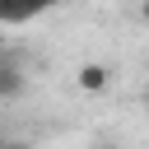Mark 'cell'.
<instances>
[{
  "label": "cell",
  "instance_id": "4",
  "mask_svg": "<svg viewBox=\"0 0 149 149\" xmlns=\"http://www.w3.org/2000/svg\"><path fill=\"white\" fill-rule=\"evenodd\" d=\"M140 19H144V23H149V0H140Z\"/></svg>",
  "mask_w": 149,
  "mask_h": 149
},
{
  "label": "cell",
  "instance_id": "6",
  "mask_svg": "<svg viewBox=\"0 0 149 149\" xmlns=\"http://www.w3.org/2000/svg\"><path fill=\"white\" fill-rule=\"evenodd\" d=\"M0 144H5V135H0Z\"/></svg>",
  "mask_w": 149,
  "mask_h": 149
},
{
  "label": "cell",
  "instance_id": "2",
  "mask_svg": "<svg viewBox=\"0 0 149 149\" xmlns=\"http://www.w3.org/2000/svg\"><path fill=\"white\" fill-rule=\"evenodd\" d=\"M74 88L98 98V93H107V88H112V70H107L102 61H84V65L74 70Z\"/></svg>",
  "mask_w": 149,
  "mask_h": 149
},
{
  "label": "cell",
  "instance_id": "5",
  "mask_svg": "<svg viewBox=\"0 0 149 149\" xmlns=\"http://www.w3.org/2000/svg\"><path fill=\"white\" fill-rule=\"evenodd\" d=\"M0 56H5V42H0Z\"/></svg>",
  "mask_w": 149,
  "mask_h": 149
},
{
  "label": "cell",
  "instance_id": "3",
  "mask_svg": "<svg viewBox=\"0 0 149 149\" xmlns=\"http://www.w3.org/2000/svg\"><path fill=\"white\" fill-rule=\"evenodd\" d=\"M23 88H28V74L9 61V56H0V102H14V98H23Z\"/></svg>",
  "mask_w": 149,
  "mask_h": 149
},
{
  "label": "cell",
  "instance_id": "1",
  "mask_svg": "<svg viewBox=\"0 0 149 149\" xmlns=\"http://www.w3.org/2000/svg\"><path fill=\"white\" fill-rule=\"evenodd\" d=\"M56 5L61 0H0V28H19V23H28V19H37Z\"/></svg>",
  "mask_w": 149,
  "mask_h": 149
}]
</instances>
